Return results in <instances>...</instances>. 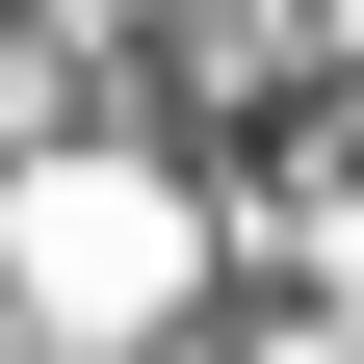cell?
I'll use <instances>...</instances> for the list:
<instances>
[{
    "instance_id": "6da1fadb",
    "label": "cell",
    "mask_w": 364,
    "mask_h": 364,
    "mask_svg": "<svg viewBox=\"0 0 364 364\" xmlns=\"http://www.w3.org/2000/svg\"><path fill=\"white\" fill-rule=\"evenodd\" d=\"M208 235H235V208H208L182 156H26V182H0V287L53 312V338L182 312V287H208Z\"/></svg>"
}]
</instances>
